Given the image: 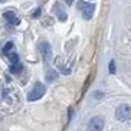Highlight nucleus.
Returning a JSON list of instances; mask_svg holds the SVG:
<instances>
[{"instance_id": "8", "label": "nucleus", "mask_w": 131, "mask_h": 131, "mask_svg": "<svg viewBox=\"0 0 131 131\" xmlns=\"http://www.w3.org/2000/svg\"><path fill=\"white\" fill-rule=\"evenodd\" d=\"M10 71H12L13 73H19L20 71H22V65H20V62H17V63H12Z\"/></svg>"}, {"instance_id": "10", "label": "nucleus", "mask_w": 131, "mask_h": 131, "mask_svg": "<svg viewBox=\"0 0 131 131\" xmlns=\"http://www.w3.org/2000/svg\"><path fill=\"white\" fill-rule=\"evenodd\" d=\"M12 49H13V43L12 42H7L6 45H4V48H3V53L4 55H9L10 52H12Z\"/></svg>"}, {"instance_id": "6", "label": "nucleus", "mask_w": 131, "mask_h": 131, "mask_svg": "<svg viewBox=\"0 0 131 131\" xmlns=\"http://www.w3.org/2000/svg\"><path fill=\"white\" fill-rule=\"evenodd\" d=\"M3 17L7 20L9 25H19V19H17V16L13 10H9V12H4Z\"/></svg>"}, {"instance_id": "14", "label": "nucleus", "mask_w": 131, "mask_h": 131, "mask_svg": "<svg viewBox=\"0 0 131 131\" xmlns=\"http://www.w3.org/2000/svg\"><path fill=\"white\" fill-rule=\"evenodd\" d=\"M65 2H66V4H72L73 3V0H65Z\"/></svg>"}, {"instance_id": "1", "label": "nucleus", "mask_w": 131, "mask_h": 131, "mask_svg": "<svg viewBox=\"0 0 131 131\" xmlns=\"http://www.w3.org/2000/svg\"><path fill=\"white\" fill-rule=\"evenodd\" d=\"M45 92H46L45 85L40 84V82H36L35 86H33V89H32L30 92H29V95H27V100L29 101H36V100H39V98H42V96L45 95Z\"/></svg>"}, {"instance_id": "12", "label": "nucleus", "mask_w": 131, "mask_h": 131, "mask_svg": "<svg viewBox=\"0 0 131 131\" xmlns=\"http://www.w3.org/2000/svg\"><path fill=\"white\" fill-rule=\"evenodd\" d=\"M108 71H110V73H115V62H114V61L110 62V65H108Z\"/></svg>"}, {"instance_id": "3", "label": "nucleus", "mask_w": 131, "mask_h": 131, "mask_svg": "<svg viewBox=\"0 0 131 131\" xmlns=\"http://www.w3.org/2000/svg\"><path fill=\"white\" fill-rule=\"evenodd\" d=\"M115 117L119 121H127L131 118V107L128 104H121L115 111Z\"/></svg>"}, {"instance_id": "7", "label": "nucleus", "mask_w": 131, "mask_h": 131, "mask_svg": "<svg viewBox=\"0 0 131 131\" xmlns=\"http://www.w3.org/2000/svg\"><path fill=\"white\" fill-rule=\"evenodd\" d=\"M53 12L59 16V19H61L62 22H65V20H66V13H65V12H63V10L61 9V4H55Z\"/></svg>"}, {"instance_id": "11", "label": "nucleus", "mask_w": 131, "mask_h": 131, "mask_svg": "<svg viewBox=\"0 0 131 131\" xmlns=\"http://www.w3.org/2000/svg\"><path fill=\"white\" fill-rule=\"evenodd\" d=\"M7 56H9V59H10L12 63H17V62H19V56H17V53H15V52H10Z\"/></svg>"}, {"instance_id": "15", "label": "nucleus", "mask_w": 131, "mask_h": 131, "mask_svg": "<svg viewBox=\"0 0 131 131\" xmlns=\"http://www.w3.org/2000/svg\"><path fill=\"white\" fill-rule=\"evenodd\" d=\"M3 2H6V0H0V3H3Z\"/></svg>"}, {"instance_id": "5", "label": "nucleus", "mask_w": 131, "mask_h": 131, "mask_svg": "<svg viewBox=\"0 0 131 131\" xmlns=\"http://www.w3.org/2000/svg\"><path fill=\"white\" fill-rule=\"evenodd\" d=\"M89 131H102L104 130V119L101 117H94L89 121Z\"/></svg>"}, {"instance_id": "9", "label": "nucleus", "mask_w": 131, "mask_h": 131, "mask_svg": "<svg viewBox=\"0 0 131 131\" xmlns=\"http://www.w3.org/2000/svg\"><path fill=\"white\" fill-rule=\"evenodd\" d=\"M56 77H58V72L56 71H49L46 75V79H48V82H52L53 79H56Z\"/></svg>"}, {"instance_id": "2", "label": "nucleus", "mask_w": 131, "mask_h": 131, "mask_svg": "<svg viewBox=\"0 0 131 131\" xmlns=\"http://www.w3.org/2000/svg\"><path fill=\"white\" fill-rule=\"evenodd\" d=\"M78 7L82 12V16H84L85 20H89L94 15V10H95V4L92 3H85V2H78Z\"/></svg>"}, {"instance_id": "4", "label": "nucleus", "mask_w": 131, "mask_h": 131, "mask_svg": "<svg viewBox=\"0 0 131 131\" xmlns=\"http://www.w3.org/2000/svg\"><path fill=\"white\" fill-rule=\"evenodd\" d=\"M39 50H40V55H42L43 61H50L52 59V48L48 42H42L39 45Z\"/></svg>"}, {"instance_id": "13", "label": "nucleus", "mask_w": 131, "mask_h": 131, "mask_svg": "<svg viewBox=\"0 0 131 131\" xmlns=\"http://www.w3.org/2000/svg\"><path fill=\"white\" fill-rule=\"evenodd\" d=\"M39 15H40V9H36L35 12L32 13V17H38Z\"/></svg>"}]
</instances>
